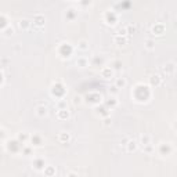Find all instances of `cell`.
<instances>
[{
	"label": "cell",
	"instance_id": "cell-1",
	"mask_svg": "<svg viewBox=\"0 0 177 177\" xmlns=\"http://www.w3.org/2000/svg\"><path fill=\"white\" fill-rule=\"evenodd\" d=\"M100 75H101L102 79L108 80V79H112V78H113V71L111 68H108V67H105V68H102L100 71Z\"/></svg>",
	"mask_w": 177,
	"mask_h": 177
},
{
	"label": "cell",
	"instance_id": "cell-2",
	"mask_svg": "<svg viewBox=\"0 0 177 177\" xmlns=\"http://www.w3.org/2000/svg\"><path fill=\"white\" fill-rule=\"evenodd\" d=\"M36 115L37 116H40V118L46 116V115H47V107H46V105H37L36 107Z\"/></svg>",
	"mask_w": 177,
	"mask_h": 177
},
{
	"label": "cell",
	"instance_id": "cell-3",
	"mask_svg": "<svg viewBox=\"0 0 177 177\" xmlns=\"http://www.w3.org/2000/svg\"><path fill=\"white\" fill-rule=\"evenodd\" d=\"M113 43L116 44V46H125L127 43V40L125 39V36H121V35H116V36L113 37Z\"/></svg>",
	"mask_w": 177,
	"mask_h": 177
},
{
	"label": "cell",
	"instance_id": "cell-4",
	"mask_svg": "<svg viewBox=\"0 0 177 177\" xmlns=\"http://www.w3.org/2000/svg\"><path fill=\"white\" fill-rule=\"evenodd\" d=\"M57 118H58L60 121L67 119V118H69V111L67 108H65V109H58V112H57Z\"/></svg>",
	"mask_w": 177,
	"mask_h": 177
},
{
	"label": "cell",
	"instance_id": "cell-5",
	"mask_svg": "<svg viewBox=\"0 0 177 177\" xmlns=\"http://www.w3.org/2000/svg\"><path fill=\"white\" fill-rule=\"evenodd\" d=\"M78 48L82 50V51L88 50V40H86V39H80V40L78 42Z\"/></svg>",
	"mask_w": 177,
	"mask_h": 177
},
{
	"label": "cell",
	"instance_id": "cell-6",
	"mask_svg": "<svg viewBox=\"0 0 177 177\" xmlns=\"http://www.w3.org/2000/svg\"><path fill=\"white\" fill-rule=\"evenodd\" d=\"M163 72L166 75H173L174 73V62H169V64L165 65V68H163Z\"/></svg>",
	"mask_w": 177,
	"mask_h": 177
},
{
	"label": "cell",
	"instance_id": "cell-7",
	"mask_svg": "<svg viewBox=\"0 0 177 177\" xmlns=\"http://www.w3.org/2000/svg\"><path fill=\"white\" fill-rule=\"evenodd\" d=\"M44 21H46L44 15L37 14V15H35V18H33V24H35V25H39V26H43V25H44Z\"/></svg>",
	"mask_w": 177,
	"mask_h": 177
},
{
	"label": "cell",
	"instance_id": "cell-8",
	"mask_svg": "<svg viewBox=\"0 0 177 177\" xmlns=\"http://www.w3.org/2000/svg\"><path fill=\"white\" fill-rule=\"evenodd\" d=\"M149 82H151L152 86H159L162 82V78L159 76V75H152V76L149 78Z\"/></svg>",
	"mask_w": 177,
	"mask_h": 177
},
{
	"label": "cell",
	"instance_id": "cell-9",
	"mask_svg": "<svg viewBox=\"0 0 177 177\" xmlns=\"http://www.w3.org/2000/svg\"><path fill=\"white\" fill-rule=\"evenodd\" d=\"M31 25H32V22L29 20H26V18L20 21V26H21V29H24V31H28V29L31 28Z\"/></svg>",
	"mask_w": 177,
	"mask_h": 177
},
{
	"label": "cell",
	"instance_id": "cell-10",
	"mask_svg": "<svg viewBox=\"0 0 177 177\" xmlns=\"http://www.w3.org/2000/svg\"><path fill=\"white\" fill-rule=\"evenodd\" d=\"M69 138H71V134H69V133L61 132L60 134H58V141H60V143H67V141H69Z\"/></svg>",
	"mask_w": 177,
	"mask_h": 177
},
{
	"label": "cell",
	"instance_id": "cell-11",
	"mask_svg": "<svg viewBox=\"0 0 177 177\" xmlns=\"http://www.w3.org/2000/svg\"><path fill=\"white\" fill-rule=\"evenodd\" d=\"M152 32L157 33V35H163V32H165V25H163V24L155 25V26L152 28Z\"/></svg>",
	"mask_w": 177,
	"mask_h": 177
},
{
	"label": "cell",
	"instance_id": "cell-12",
	"mask_svg": "<svg viewBox=\"0 0 177 177\" xmlns=\"http://www.w3.org/2000/svg\"><path fill=\"white\" fill-rule=\"evenodd\" d=\"M76 65H78V67H80V68H86V67L88 65L87 58H85V57H80V58H78Z\"/></svg>",
	"mask_w": 177,
	"mask_h": 177
},
{
	"label": "cell",
	"instance_id": "cell-13",
	"mask_svg": "<svg viewBox=\"0 0 177 177\" xmlns=\"http://www.w3.org/2000/svg\"><path fill=\"white\" fill-rule=\"evenodd\" d=\"M126 145H127V151H129V152H133V151H136L137 149V143L134 140H129L127 141V143H126Z\"/></svg>",
	"mask_w": 177,
	"mask_h": 177
},
{
	"label": "cell",
	"instance_id": "cell-14",
	"mask_svg": "<svg viewBox=\"0 0 177 177\" xmlns=\"http://www.w3.org/2000/svg\"><path fill=\"white\" fill-rule=\"evenodd\" d=\"M140 143H141V145L151 144V136H148V134H143V136L140 137Z\"/></svg>",
	"mask_w": 177,
	"mask_h": 177
},
{
	"label": "cell",
	"instance_id": "cell-15",
	"mask_svg": "<svg viewBox=\"0 0 177 177\" xmlns=\"http://www.w3.org/2000/svg\"><path fill=\"white\" fill-rule=\"evenodd\" d=\"M144 47L147 48V50H154V48H155V42L151 40V39H147V40L144 42Z\"/></svg>",
	"mask_w": 177,
	"mask_h": 177
},
{
	"label": "cell",
	"instance_id": "cell-16",
	"mask_svg": "<svg viewBox=\"0 0 177 177\" xmlns=\"http://www.w3.org/2000/svg\"><path fill=\"white\" fill-rule=\"evenodd\" d=\"M126 79L125 78H119V79H116V83H115V86H116L118 88H121V87H125L126 86Z\"/></svg>",
	"mask_w": 177,
	"mask_h": 177
},
{
	"label": "cell",
	"instance_id": "cell-17",
	"mask_svg": "<svg viewBox=\"0 0 177 177\" xmlns=\"http://www.w3.org/2000/svg\"><path fill=\"white\" fill-rule=\"evenodd\" d=\"M28 138H29V134H28V133H20V134H18V140H20V141H22V143H25V141H26V140H28Z\"/></svg>",
	"mask_w": 177,
	"mask_h": 177
},
{
	"label": "cell",
	"instance_id": "cell-18",
	"mask_svg": "<svg viewBox=\"0 0 177 177\" xmlns=\"http://www.w3.org/2000/svg\"><path fill=\"white\" fill-rule=\"evenodd\" d=\"M57 108H58V109H65V108H67V101H65V100L58 101V102H57Z\"/></svg>",
	"mask_w": 177,
	"mask_h": 177
},
{
	"label": "cell",
	"instance_id": "cell-19",
	"mask_svg": "<svg viewBox=\"0 0 177 177\" xmlns=\"http://www.w3.org/2000/svg\"><path fill=\"white\" fill-rule=\"evenodd\" d=\"M83 102V98L80 96H73V104L75 105H80Z\"/></svg>",
	"mask_w": 177,
	"mask_h": 177
},
{
	"label": "cell",
	"instance_id": "cell-20",
	"mask_svg": "<svg viewBox=\"0 0 177 177\" xmlns=\"http://www.w3.org/2000/svg\"><path fill=\"white\" fill-rule=\"evenodd\" d=\"M12 33H14V29H12V28H7V29H6V32H4V35H6V36H10V35H12Z\"/></svg>",
	"mask_w": 177,
	"mask_h": 177
},
{
	"label": "cell",
	"instance_id": "cell-21",
	"mask_svg": "<svg viewBox=\"0 0 177 177\" xmlns=\"http://www.w3.org/2000/svg\"><path fill=\"white\" fill-rule=\"evenodd\" d=\"M54 172H56V170H54V169H53V167H51V166H48V172H44V173H46V174H53V173H54Z\"/></svg>",
	"mask_w": 177,
	"mask_h": 177
},
{
	"label": "cell",
	"instance_id": "cell-22",
	"mask_svg": "<svg viewBox=\"0 0 177 177\" xmlns=\"http://www.w3.org/2000/svg\"><path fill=\"white\" fill-rule=\"evenodd\" d=\"M104 125H105V126H108V125H109V119H105V122H104Z\"/></svg>",
	"mask_w": 177,
	"mask_h": 177
}]
</instances>
